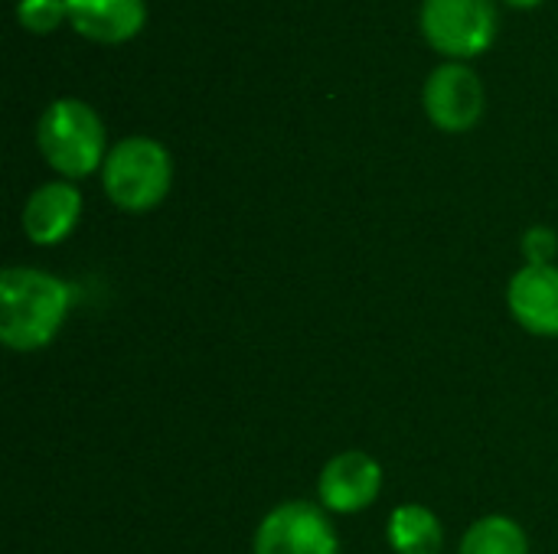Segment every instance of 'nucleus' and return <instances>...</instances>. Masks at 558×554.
Returning a JSON list of instances; mask_svg holds the SVG:
<instances>
[{
	"label": "nucleus",
	"mask_w": 558,
	"mask_h": 554,
	"mask_svg": "<svg viewBox=\"0 0 558 554\" xmlns=\"http://www.w3.org/2000/svg\"><path fill=\"white\" fill-rule=\"evenodd\" d=\"M75 291L62 278L39 268H3L0 274V340L13 353L46 349L69 310Z\"/></svg>",
	"instance_id": "obj_1"
},
{
	"label": "nucleus",
	"mask_w": 558,
	"mask_h": 554,
	"mask_svg": "<svg viewBox=\"0 0 558 554\" xmlns=\"http://www.w3.org/2000/svg\"><path fill=\"white\" fill-rule=\"evenodd\" d=\"M43 160L65 180H82L105 167V121L78 98H56L36 124Z\"/></svg>",
	"instance_id": "obj_2"
},
{
	"label": "nucleus",
	"mask_w": 558,
	"mask_h": 554,
	"mask_svg": "<svg viewBox=\"0 0 558 554\" xmlns=\"http://www.w3.org/2000/svg\"><path fill=\"white\" fill-rule=\"evenodd\" d=\"M170 183H173V160L160 140L134 134L108 147L101 167V186L118 209L150 212L167 199Z\"/></svg>",
	"instance_id": "obj_3"
},
{
	"label": "nucleus",
	"mask_w": 558,
	"mask_h": 554,
	"mask_svg": "<svg viewBox=\"0 0 558 554\" xmlns=\"http://www.w3.org/2000/svg\"><path fill=\"white\" fill-rule=\"evenodd\" d=\"M418 26L432 49L451 56V62H464L490 49L497 7L494 0H422Z\"/></svg>",
	"instance_id": "obj_4"
},
{
	"label": "nucleus",
	"mask_w": 558,
	"mask_h": 554,
	"mask_svg": "<svg viewBox=\"0 0 558 554\" xmlns=\"http://www.w3.org/2000/svg\"><path fill=\"white\" fill-rule=\"evenodd\" d=\"M255 554H340V539L327 513L314 503L291 500L275 506L255 529Z\"/></svg>",
	"instance_id": "obj_5"
},
{
	"label": "nucleus",
	"mask_w": 558,
	"mask_h": 554,
	"mask_svg": "<svg viewBox=\"0 0 558 554\" xmlns=\"http://www.w3.org/2000/svg\"><path fill=\"white\" fill-rule=\"evenodd\" d=\"M422 104L438 131H471L484 114V82L468 62H441L425 82Z\"/></svg>",
	"instance_id": "obj_6"
},
{
	"label": "nucleus",
	"mask_w": 558,
	"mask_h": 554,
	"mask_svg": "<svg viewBox=\"0 0 558 554\" xmlns=\"http://www.w3.org/2000/svg\"><path fill=\"white\" fill-rule=\"evenodd\" d=\"M383 493V467L363 451H343L327 460L317 480V500L327 513L353 516L373 506Z\"/></svg>",
	"instance_id": "obj_7"
},
{
	"label": "nucleus",
	"mask_w": 558,
	"mask_h": 554,
	"mask_svg": "<svg viewBox=\"0 0 558 554\" xmlns=\"http://www.w3.org/2000/svg\"><path fill=\"white\" fill-rule=\"evenodd\" d=\"M82 219V193L72 180H52L29 193L23 206V232L33 245H59Z\"/></svg>",
	"instance_id": "obj_8"
},
{
	"label": "nucleus",
	"mask_w": 558,
	"mask_h": 554,
	"mask_svg": "<svg viewBox=\"0 0 558 554\" xmlns=\"http://www.w3.org/2000/svg\"><path fill=\"white\" fill-rule=\"evenodd\" d=\"M507 307L533 336H558V268L526 264L510 278Z\"/></svg>",
	"instance_id": "obj_9"
},
{
	"label": "nucleus",
	"mask_w": 558,
	"mask_h": 554,
	"mask_svg": "<svg viewBox=\"0 0 558 554\" xmlns=\"http://www.w3.org/2000/svg\"><path fill=\"white\" fill-rule=\"evenodd\" d=\"M65 7H69V26L78 36L105 46L128 42L131 36L141 33L147 20L144 0H65Z\"/></svg>",
	"instance_id": "obj_10"
},
{
	"label": "nucleus",
	"mask_w": 558,
	"mask_h": 554,
	"mask_svg": "<svg viewBox=\"0 0 558 554\" xmlns=\"http://www.w3.org/2000/svg\"><path fill=\"white\" fill-rule=\"evenodd\" d=\"M389 545L399 554H441V519L422 503H405L389 516Z\"/></svg>",
	"instance_id": "obj_11"
},
{
	"label": "nucleus",
	"mask_w": 558,
	"mask_h": 554,
	"mask_svg": "<svg viewBox=\"0 0 558 554\" xmlns=\"http://www.w3.org/2000/svg\"><path fill=\"white\" fill-rule=\"evenodd\" d=\"M458 554H530V539L517 519L484 516L464 532Z\"/></svg>",
	"instance_id": "obj_12"
},
{
	"label": "nucleus",
	"mask_w": 558,
	"mask_h": 554,
	"mask_svg": "<svg viewBox=\"0 0 558 554\" xmlns=\"http://www.w3.org/2000/svg\"><path fill=\"white\" fill-rule=\"evenodd\" d=\"M16 23L33 33H49L69 23V7L65 0H16Z\"/></svg>",
	"instance_id": "obj_13"
},
{
	"label": "nucleus",
	"mask_w": 558,
	"mask_h": 554,
	"mask_svg": "<svg viewBox=\"0 0 558 554\" xmlns=\"http://www.w3.org/2000/svg\"><path fill=\"white\" fill-rule=\"evenodd\" d=\"M556 251H558V242L553 229L536 225V229H530V232L523 235V255H526V261H530V264H553Z\"/></svg>",
	"instance_id": "obj_14"
},
{
	"label": "nucleus",
	"mask_w": 558,
	"mask_h": 554,
	"mask_svg": "<svg viewBox=\"0 0 558 554\" xmlns=\"http://www.w3.org/2000/svg\"><path fill=\"white\" fill-rule=\"evenodd\" d=\"M504 3H510V7H536L543 0H504Z\"/></svg>",
	"instance_id": "obj_15"
}]
</instances>
